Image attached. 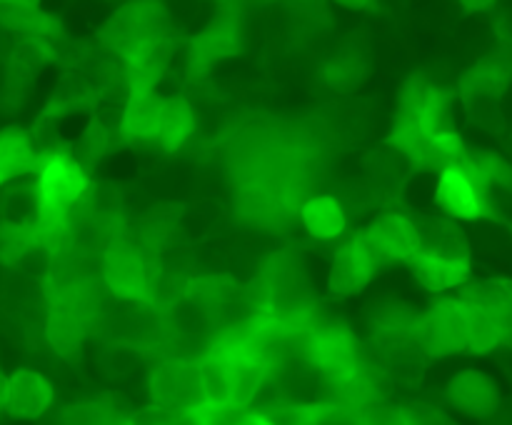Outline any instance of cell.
I'll return each instance as SVG.
<instances>
[{"label":"cell","instance_id":"19","mask_svg":"<svg viewBox=\"0 0 512 425\" xmlns=\"http://www.w3.org/2000/svg\"><path fill=\"white\" fill-rule=\"evenodd\" d=\"M418 230L420 253L450 260H470V243L465 230L445 215H410Z\"/></svg>","mask_w":512,"mask_h":425},{"label":"cell","instance_id":"34","mask_svg":"<svg viewBox=\"0 0 512 425\" xmlns=\"http://www.w3.org/2000/svg\"><path fill=\"white\" fill-rule=\"evenodd\" d=\"M58 418L63 425H125L128 415L120 413L108 398H93L68 405L60 410Z\"/></svg>","mask_w":512,"mask_h":425},{"label":"cell","instance_id":"27","mask_svg":"<svg viewBox=\"0 0 512 425\" xmlns=\"http://www.w3.org/2000/svg\"><path fill=\"white\" fill-rule=\"evenodd\" d=\"M228 355L230 363V405L240 410H248L258 400L263 388L270 380V370L258 360L248 358L240 353H223Z\"/></svg>","mask_w":512,"mask_h":425},{"label":"cell","instance_id":"31","mask_svg":"<svg viewBox=\"0 0 512 425\" xmlns=\"http://www.w3.org/2000/svg\"><path fill=\"white\" fill-rule=\"evenodd\" d=\"M195 368H198L200 393H203L205 405H230V363L228 355L218 353V350H205L200 358H195Z\"/></svg>","mask_w":512,"mask_h":425},{"label":"cell","instance_id":"38","mask_svg":"<svg viewBox=\"0 0 512 425\" xmlns=\"http://www.w3.org/2000/svg\"><path fill=\"white\" fill-rule=\"evenodd\" d=\"M3 223L10 225H35L38 205H35V188L33 185H18L5 193L3 203Z\"/></svg>","mask_w":512,"mask_h":425},{"label":"cell","instance_id":"30","mask_svg":"<svg viewBox=\"0 0 512 425\" xmlns=\"http://www.w3.org/2000/svg\"><path fill=\"white\" fill-rule=\"evenodd\" d=\"M180 215H183V205L173 203H160L145 210L138 220V228H135L138 230L140 248L148 255H158L168 245V240L173 238L175 228L180 223Z\"/></svg>","mask_w":512,"mask_h":425},{"label":"cell","instance_id":"3","mask_svg":"<svg viewBox=\"0 0 512 425\" xmlns=\"http://www.w3.org/2000/svg\"><path fill=\"white\" fill-rule=\"evenodd\" d=\"M510 85V63L498 53L488 55L475 63L468 73H463L455 95L468 110L470 120L488 133H498L503 128L500 98Z\"/></svg>","mask_w":512,"mask_h":425},{"label":"cell","instance_id":"29","mask_svg":"<svg viewBox=\"0 0 512 425\" xmlns=\"http://www.w3.org/2000/svg\"><path fill=\"white\" fill-rule=\"evenodd\" d=\"M455 88H443V85H428L423 100H420L418 110H415V118H418L420 128L430 135V138H438L445 133H458L455 130Z\"/></svg>","mask_w":512,"mask_h":425},{"label":"cell","instance_id":"28","mask_svg":"<svg viewBox=\"0 0 512 425\" xmlns=\"http://www.w3.org/2000/svg\"><path fill=\"white\" fill-rule=\"evenodd\" d=\"M298 218L303 220L305 230L318 240H335L348 228V215L340 208L335 195L318 193L305 200L298 210Z\"/></svg>","mask_w":512,"mask_h":425},{"label":"cell","instance_id":"42","mask_svg":"<svg viewBox=\"0 0 512 425\" xmlns=\"http://www.w3.org/2000/svg\"><path fill=\"white\" fill-rule=\"evenodd\" d=\"M170 418H173V413L158 408V405H150V408H143L138 410V413L128 415V418H125V425H168Z\"/></svg>","mask_w":512,"mask_h":425},{"label":"cell","instance_id":"36","mask_svg":"<svg viewBox=\"0 0 512 425\" xmlns=\"http://www.w3.org/2000/svg\"><path fill=\"white\" fill-rule=\"evenodd\" d=\"M463 303L478 305V308L490 310H503L510 313V280L508 278H488V280H475V283L460 285V293L455 295Z\"/></svg>","mask_w":512,"mask_h":425},{"label":"cell","instance_id":"14","mask_svg":"<svg viewBox=\"0 0 512 425\" xmlns=\"http://www.w3.org/2000/svg\"><path fill=\"white\" fill-rule=\"evenodd\" d=\"M55 390L43 373L30 368L15 370L8 375V400L5 413L18 420H38L50 410Z\"/></svg>","mask_w":512,"mask_h":425},{"label":"cell","instance_id":"13","mask_svg":"<svg viewBox=\"0 0 512 425\" xmlns=\"http://www.w3.org/2000/svg\"><path fill=\"white\" fill-rule=\"evenodd\" d=\"M235 218L243 225L270 233H283L295 218L280 200L278 190L270 183H243L235 188Z\"/></svg>","mask_w":512,"mask_h":425},{"label":"cell","instance_id":"9","mask_svg":"<svg viewBox=\"0 0 512 425\" xmlns=\"http://www.w3.org/2000/svg\"><path fill=\"white\" fill-rule=\"evenodd\" d=\"M365 245L375 255L380 268L388 263H408L420 250L418 230L413 218L403 210H385L365 230H360Z\"/></svg>","mask_w":512,"mask_h":425},{"label":"cell","instance_id":"8","mask_svg":"<svg viewBox=\"0 0 512 425\" xmlns=\"http://www.w3.org/2000/svg\"><path fill=\"white\" fill-rule=\"evenodd\" d=\"M148 390L153 405L168 413H185L205 405L200 393V380L195 360L190 358H165L150 370Z\"/></svg>","mask_w":512,"mask_h":425},{"label":"cell","instance_id":"44","mask_svg":"<svg viewBox=\"0 0 512 425\" xmlns=\"http://www.w3.org/2000/svg\"><path fill=\"white\" fill-rule=\"evenodd\" d=\"M238 425H270V423L263 418V415L255 413V410H245V413L240 415Z\"/></svg>","mask_w":512,"mask_h":425},{"label":"cell","instance_id":"16","mask_svg":"<svg viewBox=\"0 0 512 425\" xmlns=\"http://www.w3.org/2000/svg\"><path fill=\"white\" fill-rule=\"evenodd\" d=\"M175 38L165 35V38H153L148 43L140 45L138 50L123 60L125 73V88L128 90H155L160 78L168 70L170 60L175 55Z\"/></svg>","mask_w":512,"mask_h":425},{"label":"cell","instance_id":"26","mask_svg":"<svg viewBox=\"0 0 512 425\" xmlns=\"http://www.w3.org/2000/svg\"><path fill=\"white\" fill-rule=\"evenodd\" d=\"M468 310V350L475 355H485L510 338V313L503 310L478 308L465 303Z\"/></svg>","mask_w":512,"mask_h":425},{"label":"cell","instance_id":"7","mask_svg":"<svg viewBox=\"0 0 512 425\" xmlns=\"http://www.w3.org/2000/svg\"><path fill=\"white\" fill-rule=\"evenodd\" d=\"M435 205L453 220H493L508 223L500 215L498 203L493 200V188L475 178L460 165H448L438 173L435 183Z\"/></svg>","mask_w":512,"mask_h":425},{"label":"cell","instance_id":"39","mask_svg":"<svg viewBox=\"0 0 512 425\" xmlns=\"http://www.w3.org/2000/svg\"><path fill=\"white\" fill-rule=\"evenodd\" d=\"M400 413H403L405 423L408 425H458L448 413H443L438 405H430L425 403V400L400 405Z\"/></svg>","mask_w":512,"mask_h":425},{"label":"cell","instance_id":"21","mask_svg":"<svg viewBox=\"0 0 512 425\" xmlns=\"http://www.w3.org/2000/svg\"><path fill=\"white\" fill-rule=\"evenodd\" d=\"M98 100V93L83 75L75 73V70H65L58 83H55L50 98L45 100L38 118L58 123L60 118H68L73 113H90V110L98 108Z\"/></svg>","mask_w":512,"mask_h":425},{"label":"cell","instance_id":"23","mask_svg":"<svg viewBox=\"0 0 512 425\" xmlns=\"http://www.w3.org/2000/svg\"><path fill=\"white\" fill-rule=\"evenodd\" d=\"M40 155L33 148L28 130L10 125L0 130V188L25 175L38 173Z\"/></svg>","mask_w":512,"mask_h":425},{"label":"cell","instance_id":"10","mask_svg":"<svg viewBox=\"0 0 512 425\" xmlns=\"http://www.w3.org/2000/svg\"><path fill=\"white\" fill-rule=\"evenodd\" d=\"M58 63V55L50 40L43 38H20L10 45V53L5 58V80H3V100L13 108L23 103L30 85L38 80L48 65Z\"/></svg>","mask_w":512,"mask_h":425},{"label":"cell","instance_id":"1","mask_svg":"<svg viewBox=\"0 0 512 425\" xmlns=\"http://www.w3.org/2000/svg\"><path fill=\"white\" fill-rule=\"evenodd\" d=\"M35 233L70 228V213L90 188V175L70 158L68 150L43 155L35 173Z\"/></svg>","mask_w":512,"mask_h":425},{"label":"cell","instance_id":"48","mask_svg":"<svg viewBox=\"0 0 512 425\" xmlns=\"http://www.w3.org/2000/svg\"><path fill=\"white\" fill-rule=\"evenodd\" d=\"M353 10H380L378 3H343Z\"/></svg>","mask_w":512,"mask_h":425},{"label":"cell","instance_id":"15","mask_svg":"<svg viewBox=\"0 0 512 425\" xmlns=\"http://www.w3.org/2000/svg\"><path fill=\"white\" fill-rule=\"evenodd\" d=\"M0 28L5 33H18L20 38H43L50 43L65 38L58 15L48 13L33 0H0Z\"/></svg>","mask_w":512,"mask_h":425},{"label":"cell","instance_id":"11","mask_svg":"<svg viewBox=\"0 0 512 425\" xmlns=\"http://www.w3.org/2000/svg\"><path fill=\"white\" fill-rule=\"evenodd\" d=\"M383 145H388L395 153L403 155L405 163L410 165L413 173H420V170L440 173V170L450 165V160L445 158V153L440 150L438 140L430 138V135L420 128L418 118H415L413 113H405V110H398V113H395L393 128H390Z\"/></svg>","mask_w":512,"mask_h":425},{"label":"cell","instance_id":"25","mask_svg":"<svg viewBox=\"0 0 512 425\" xmlns=\"http://www.w3.org/2000/svg\"><path fill=\"white\" fill-rule=\"evenodd\" d=\"M195 133V110L185 95H165L155 143L165 153H178Z\"/></svg>","mask_w":512,"mask_h":425},{"label":"cell","instance_id":"32","mask_svg":"<svg viewBox=\"0 0 512 425\" xmlns=\"http://www.w3.org/2000/svg\"><path fill=\"white\" fill-rule=\"evenodd\" d=\"M370 73V63L360 50H340L333 58L325 60L320 68V78L328 88L338 90V93H350L358 85L365 83Z\"/></svg>","mask_w":512,"mask_h":425},{"label":"cell","instance_id":"37","mask_svg":"<svg viewBox=\"0 0 512 425\" xmlns=\"http://www.w3.org/2000/svg\"><path fill=\"white\" fill-rule=\"evenodd\" d=\"M345 215H363L375 205H383V198L375 190V185L365 178H350L340 185L338 193H333Z\"/></svg>","mask_w":512,"mask_h":425},{"label":"cell","instance_id":"18","mask_svg":"<svg viewBox=\"0 0 512 425\" xmlns=\"http://www.w3.org/2000/svg\"><path fill=\"white\" fill-rule=\"evenodd\" d=\"M448 400L460 413L483 420L498 413L500 390L490 375L480 370H463L448 383Z\"/></svg>","mask_w":512,"mask_h":425},{"label":"cell","instance_id":"22","mask_svg":"<svg viewBox=\"0 0 512 425\" xmlns=\"http://www.w3.org/2000/svg\"><path fill=\"white\" fill-rule=\"evenodd\" d=\"M363 170V178L375 185V190H378L380 198H383V205L393 203V200L398 198L400 190L405 188L410 175H413V170L405 163L403 155L395 153L388 145L368 150L363 158Z\"/></svg>","mask_w":512,"mask_h":425},{"label":"cell","instance_id":"5","mask_svg":"<svg viewBox=\"0 0 512 425\" xmlns=\"http://www.w3.org/2000/svg\"><path fill=\"white\" fill-rule=\"evenodd\" d=\"M170 35L168 10L163 3H125L100 25L98 40L108 53L125 60L153 38Z\"/></svg>","mask_w":512,"mask_h":425},{"label":"cell","instance_id":"24","mask_svg":"<svg viewBox=\"0 0 512 425\" xmlns=\"http://www.w3.org/2000/svg\"><path fill=\"white\" fill-rule=\"evenodd\" d=\"M408 265L413 268V275L418 278V283L423 288L433 290V293H443V290L460 288L470 280V260H450L440 258V255L430 253H415L408 260Z\"/></svg>","mask_w":512,"mask_h":425},{"label":"cell","instance_id":"46","mask_svg":"<svg viewBox=\"0 0 512 425\" xmlns=\"http://www.w3.org/2000/svg\"><path fill=\"white\" fill-rule=\"evenodd\" d=\"M10 45H13V43H8V33H5V30L0 28V58H8Z\"/></svg>","mask_w":512,"mask_h":425},{"label":"cell","instance_id":"49","mask_svg":"<svg viewBox=\"0 0 512 425\" xmlns=\"http://www.w3.org/2000/svg\"><path fill=\"white\" fill-rule=\"evenodd\" d=\"M43 425H63V423H60V418H58V415H55V418L45 420V423H43Z\"/></svg>","mask_w":512,"mask_h":425},{"label":"cell","instance_id":"40","mask_svg":"<svg viewBox=\"0 0 512 425\" xmlns=\"http://www.w3.org/2000/svg\"><path fill=\"white\" fill-rule=\"evenodd\" d=\"M355 413H358L360 425H408L405 423L403 413H400V408L383 403V398L363 405V408L355 410Z\"/></svg>","mask_w":512,"mask_h":425},{"label":"cell","instance_id":"12","mask_svg":"<svg viewBox=\"0 0 512 425\" xmlns=\"http://www.w3.org/2000/svg\"><path fill=\"white\" fill-rule=\"evenodd\" d=\"M380 265L370 248L365 245L363 235L355 233L353 238L345 240L333 255V265H330L328 288L330 293L338 298H350L358 295L360 290L368 288L373 278L378 275Z\"/></svg>","mask_w":512,"mask_h":425},{"label":"cell","instance_id":"17","mask_svg":"<svg viewBox=\"0 0 512 425\" xmlns=\"http://www.w3.org/2000/svg\"><path fill=\"white\" fill-rule=\"evenodd\" d=\"M165 95L155 90H128L120 110L118 133L125 143H150L158 135Z\"/></svg>","mask_w":512,"mask_h":425},{"label":"cell","instance_id":"4","mask_svg":"<svg viewBox=\"0 0 512 425\" xmlns=\"http://www.w3.org/2000/svg\"><path fill=\"white\" fill-rule=\"evenodd\" d=\"M243 53V8L223 3L215 10L213 20L193 35L188 43V80H203L225 60Z\"/></svg>","mask_w":512,"mask_h":425},{"label":"cell","instance_id":"43","mask_svg":"<svg viewBox=\"0 0 512 425\" xmlns=\"http://www.w3.org/2000/svg\"><path fill=\"white\" fill-rule=\"evenodd\" d=\"M168 425H203V423H200L198 410H185V413H175Z\"/></svg>","mask_w":512,"mask_h":425},{"label":"cell","instance_id":"41","mask_svg":"<svg viewBox=\"0 0 512 425\" xmlns=\"http://www.w3.org/2000/svg\"><path fill=\"white\" fill-rule=\"evenodd\" d=\"M313 425H360V420L355 410L340 408V405L333 403H323Z\"/></svg>","mask_w":512,"mask_h":425},{"label":"cell","instance_id":"6","mask_svg":"<svg viewBox=\"0 0 512 425\" xmlns=\"http://www.w3.org/2000/svg\"><path fill=\"white\" fill-rule=\"evenodd\" d=\"M425 358H448L468 350V310L460 298H443L418 313L410 328Z\"/></svg>","mask_w":512,"mask_h":425},{"label":"cell","instance_id":"45","mask_svg":"<svg viewBox=\"0 0 512 425\" xmlns=\"http://www.w3.org/2000/svg\"><path fill=\"white\" fill-rule=\"evenodd\" d=\"M5 400H8V375L0 373V413L5 410Z\"/></svg>","mask_w":512,"mask_h":425},{"label":"cell","instance_id":"47","mask_svg":"<svg viewBox=\"0 0 512 425\" xmlns=\"http://www.w3.org/2000/svg\"><path fill=\"white\" fill-rule=\"evenodd\" d=\"M463 8L468 10V13H475V10H490V8H495V3H463Z\"/></svg>","mask_w":512,"mask_h":425},{"label":"cell","instance_id":"35","mask_svg":"<svg viewBox=\"0 0 512 425\" xmlns=\"http://www.w3.org/2000/svg\"><path fill=\"white\" fill-rule=\"evenodd\" d=\"M415 318L418 313L413 310V305L400 298H383L370 308V325H373L375 335L410 333Z\"/></svg>","mask_w":512,"mask_h":425},{"label":"cell","instance_id":"20","mask_svg":"<svg viewBox=\"0 0 512 425\" xmlns=\"http://www.w3.org/2000/svg\"><path fill=\"white\" fill-rule=\"evenodd\" d=\"M90 335V323L70 313L63 305H48V315H45V340L53 348L58 358L65 363L78 365L83 358L85 340Z\"/></svg>","mask_w":512,"mask_h":425},{"label":"cell","instance_id":"33","mask_svg":"<svg viewBox=\"0 0 512 425\" xmlns=\"http://www.w3.org/2000/svg\"><path fill=\"white\" fill-rule=\"evenodd\" d=\"M110 143H113L110 125H105L98 115H93L83 133H80V138L68 145V153L90 175V170L110 153Z\"/></svg>","mask_w":512,"mask_h":425},{"label":"cell","instance_id":"2","mask_svg":"<svg viewBox=\"0 0 512 425\" xmlns=\"http://www.w3.org/2000/svg\"><path fill=\"white\" fill-rule=\"evenodd\" d=\"M155 260L128 235L110 240L100 253V283L115 298L133 305H150Z\"/></svg>","mask_w":512,"mask_h":425}]
</instances>
